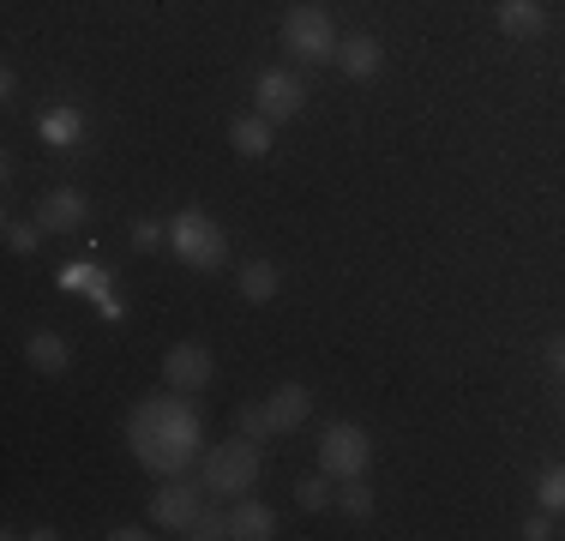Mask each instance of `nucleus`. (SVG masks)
Here are the masks:
<instances>
[{
    "instance_id": "1",
    "label": "nucleus",
    "mask_w": 565,
    "mask_h": 541,
    "mask_svg": "<svg viewBox=\"0 0 565 541\" xmlns=\"http://www.w3.org/2000/svg\"><path fill=\"white\" fill-rule=\"evenodd\" d=\"M127 445L151 476H186L193 464H205V422L193 403L174 397H145L127 415Z\"/></svg>"
},
{
    "instance_id": "2",
    "label": "nucleus",
    "mask_w": 565,
    "mask_h": 541,
    "mask_svg": "<svg viewBox=\"0 0 565 541\" xmlns=\"http://www.w3.org/2000/svg\"><path fill=\"white\" fill-rule=\"evenodd\" d=\"M169 247L181 253V265H193V270H217L228 259V235L217 223H211L205 211H181L169 223Z\"/></svg>"
},
{
    "instance_id": "3",
    "label": "nucleus",
    "mask_w": 565,
    "mask_h": 541,
    "mask_svg": "<svg viewBox=\"0 0 565 541\" xmlns=\"http://www.w3.org/2000/svg\"><path fill=\"white\" fill-rule=\"evenodd\" d=\"M259 481V439H228L217 452H205V487L223 499H241Z\"/></svg>"
},
{
    "instance_id": "4",
    "label": "nucleus",
    "mask_w": 565,
    "mask_h": 541,
    "mask_svg": "<svg viewBox=\"0 0 565 541\" xmlns=\"http://www.w3.org/2000/svg\"><path fill=\"white\" fill-rule=\"evenodd\" d=\"M282 49L295 54V61H338V24L326 19V7H295L289 19H282Z\"/></svg>"
},
{
    "instance_id": "5",
    "label": "nucleus",
    "mask_w": 565,
    "mask_h": 541,
    "mask_svg": "<svg viewBox=\"0 0 565 541\" xmlns=\"http://www.w3.org/2000/svg\"><path fill=\"white\" fill-rule=\"evenodd\" d=\"M367 464H373V439L355 422H331L319 433V469H326V476L355 481V476H367Z\"/></svg>"
},
{
    "instance_id": "6",
    "label": "nucleus",
    "mask_w": 565,
    "mask_h": 541,
    "mask_svg": "<svg viewBox=\"0 0 565 541\" xmlns=\"http://www.w3.org/2000/svg\"><path fill=\"white\" fill-rule=\"evenodd\" d=\"M253 103H259V115L277 127V120H295L307 108V91H301V78H295V73H277V66H271V73L253 78Z\"/></svg>"
},
{
    "instance_id": "7",
    "label": "nucleus",
    "mask_w": 565,
    "mask_h": 541,
    "mask_svg": "<svg viewBox=\"0 0 565 541\" xmlns=\"http://www.w3.org/2000/svg\"><path fill=\"white\" fill-rule=\"evenodd\" d=\"M151 518L163 523V530H181L186 535L199 523V494L181 476H163V487H157V499H151Z\"/></svg>"
},
{
    "instance_id": "8",
    "label": "nucleus",
    "mask_w": 565,
    "mask_h": 541,
    "mask_svg": "<svg viewBox=\"0 0 565 541\" xmlns=\"http://www.w3.org/2000/svg\"><path fill=\"white\" fill-rule=\"evenodd\" d=\"M85 216H90V199L73 193V187H61V193H49L43 205H36V223H43L49 235H78Z\"/></svg>"
},
{
    "instance_id": "9",
    "label": "nucleus",
    "mask_w": 565,
    "mask_h": 541,
    "mask_svg": "<svg viewBox=\"0 0 565 541\" xmlns=\"http://www.w3.org/2000/svg\"><path fill=\"white\" fill-rule=\"evenodd\" d=\"M163 379L174 391H199V385H211V356L199 343H174L169 356H163Z\"/></svg>"
},
{
    "instance_id": "10",
    "label": "nucleus",
    "mask_w": 565,
    "mask_h": 541,
    "mask_svg": "<svg viewBox=\"0 0 565 541\" xmlns=\"http://www.w3.org/2000/svg\"><path fill=\"white\" fill-rule=\"evenodd\" d=\"M493 24H500V36H511V43H535L547 31V12H542V0H500Z\"/></svg>"
},
{
    "instance_id": "11",
    "label": "nucleus",
    "mask_w": 565,
    "mask_h": 541,
    "mask_svg": "<svg viewBox=\"0 0 565 541\" xmlns=\"http://www.w3.org/2000/svg\"><path fill=\"white\" fill-rule=\"evenodd\" d=\"M36 139L55 145V151H73V145L85 139V108H73V103L43 108V115H36Z\"/></svg>"
},
{
    "instance_id": "12",
    "label": "nucleus",
    "mask_w": 565,
    "mask_h": 541,
    "mask_svg": "<svg viewBox=\"0 0 565 541\" xmlns=\"http://www.w3.org/2000/svg\"><path fill=\"white\" fill-rule=\"evenodd\" d=\"M265 415H271V427H277V433H295V427L307 422V415H313V397H307V385H295V379H289V385H277V391H271Z\"/></svg>"
},
{
    "instance_id": "13",
    "label": "nucleus",
    "mask_w": 565,
    "mask_h": 541,
    "mask_svg": "<svg viewBox=\"0 0 565 541\" xmlns=\"http://www.w3.org/2000/svg\"><path fill=\"white\" fill-rule=\"evenodd\" d=\"M228 535H235V541H265V535H277V511L259 506V499H241V506L228 511Z\"/></svg>"
},
{
    "instance_id": "14",
    "label": "nucleus",
    "mask_w": 565,
    "mask_h": 541,
    "mask_svg": "<svg viewBox=\"0 0 565 541\" xmlns=\"http://www.w3.org/2000/svg\"><path fill=\"white\" fill-rule=\"evenodd\" d=\"M24 356H31L36 373H66L73 349H66V337H55V331H31V337H24Z\"/></svg>"
},
{
    "instance_id": "15",
    "label": "nucleus",
    "mask_w": 565,
    "mask_h": 541,
    "mask_svg": "<svg viewBox=\"0 0 565 541\" xmlns=\"http://www.w3.org/2000/svg\"><path fill=\"white\" fill-rule=\"evenodd\" d=\"M338 66H343L349 78H373L385 66V49L373 43V36H349V43L338 49Z\"/></svg>"
},
{
    "instance_id": "16",
    "label": "nucleus",
    "mask_w": 565,
    "mask_h": 541,
    "mask_svg": "<svg viewBox=\"0 0 565 541\" xmlns=\"http://www.w3.org/2000/svg\"><path fill=\"white\" fill-rule=\"evenodd\" d=\"M228 145H235L241 157H265V151H271V120H265V115L228 120Z\"/></svg>"
},
{
    "instance_id": "17",
    "label": "nucleus",
    "mask_w": 565,
    "mask_h": 541,
    "mask_svg": "<svg viewBox=\"0 0 565 541\" xmlns=\"http://www.w3.org/2000/svg\"><path fill=\"white\" fill-rule=\"evenodd\" d=\"M277 283H282V270L271 259H247V265H241V295H247L253 307L277 301Z\"/></svg>"
},
{
    "instance_id": "18",
    "label": "nucleus",
    "mask_w": 565,
    "mask_h": 541,
    "mask_svg": "<svg viewBox=\"0 0 565 541\" xmlns=\"http://www.w3.org/2000/svg\"><path fill=\"white\" fill-rule=\"evenodd\" d=\"M535 499H542V511H565V464L542 469V481H535Z\"/></svg>"
},
{
    "instance_id": "19",
    "label": "nucleus",
    "mask_w": 565,
    "mask_h": 541,
    "mask_svg": "<svg viewBox=\"0 0 565 541\" xmlns=\"http://www.w3.org/2000/svg\"><path fill=\"white\" fill-rule=\"evenodd\" d=\"M338 506L349 511V518H367V511H373V487H367V481L355 476V481H349L343 494H338Z\"/></svg>"
},
{
    "instance_id": "20",
    "label": "nucleus",
    "mask_w": 565,
    "mask_h": 541,
    "mask_svg": "<svg viewBox=\"0 0 565 541\" xmlns=\"http://www.w3.org/2000/svg\"><path fill=\"white\" fill-rule=\"evenodd\" d=\"M36 235H49L43 223H7V247L12 253H36Z\"/></svg>"
},
{
    "instance_id": "21",
    "label": "nucleus",
    "mask_w": 565,
    "mask_h": 541,
    "mask_svg": "<svg viewBox=\"0 0 565 541\" xmlns=\"http://www.w3.org/2000/svg\"><path fill=\"white\" fill-rule=\"evenodd\" d=\"M241 433H247V439H271V415L259 410V403H247V410H241Z\"/></svg>"
},
{
    "instance_id": "22",
    "label": "nucleus",
    "mask_w": 565,
    "mask_h": 541,
    "mask_svg": "<svg viewBox=\"0 0 565 541\" xmlns=\"http://www.w3.org/2000/svg\"><path fill=\"white\" fill-rule=\"evenodd\" d=\"M163 235H169V229H163V223H151V216H145V223H132V253L163 247Z\"/></svg>"
},
{
    "instance_id": "23",
    "label": "nucleus",
    "mask_w": 565,
    "mask_h": 541,
    "mask_svg": "<svg viewBox=\"0 0 565 541\" xmlns=\"http://www.w3.org/2000/svg\"><path fill=\"white\" fill-rule=\"evenodd\" d=\"M186 535H193V541H223L228 535V518H217V511H199V523Z\"/></svg>"
},
{
    "instance_id": "24",
    "label": "nucleus",
    "mask_w": 565,
    "mask_h": 541,
    "mask_svg": "<svg viewBox=\"0 0 565 541\" xmlns=\"http://www.w3.org/2000/svg\"><path fill=\"white\" fill-rule=\"evenodd\" d=\"M295 499H301V511H319V506H326V499H331V487L326 481H301V487H295Z\"/></svg>"
},
{
    "instance_id": "25",
    "label": "nucleus",
    "mask_w": 565,
    "mask_h": 541,
    "mask_svg": "<svg viewBox=\"0 0 565 541\" xmlns=\"http://www.w3.org/2000/svg\"><path fill=\"white\" fill-rule=\"evenodd\" d=\"M547 535H554V523H547V518H530V523H523V541H547Z\"/></svg>"
},
{
    "instance_id": "26",
    "label": "nucleus",
    "mask_w": 565,
    "mask_h": 541,
    "mask_svg": "<svg viewBox=\"0 0 565 541\" xmlns=\"http://www.w3.org/2000/svg\"><path fill=\"white\" fill-rule=\"evenodd\" d=\"M547 361H554V373H565V337H554V343H547Z\"/></svg>"
}]
</instances>
